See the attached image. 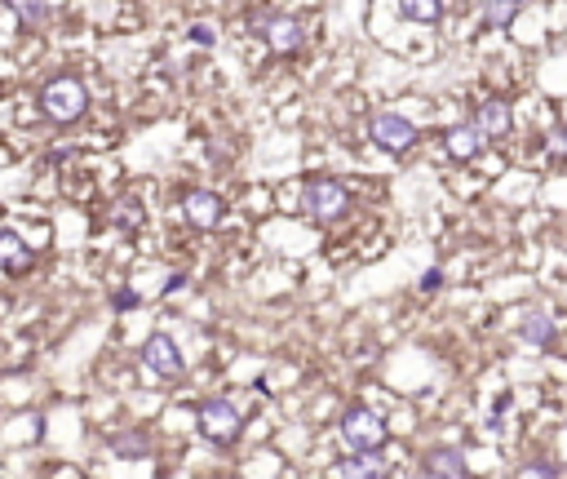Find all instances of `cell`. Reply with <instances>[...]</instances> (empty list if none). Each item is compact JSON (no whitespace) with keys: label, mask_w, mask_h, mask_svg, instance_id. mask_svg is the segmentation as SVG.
Instances as JSON below:
<instances>
[{"label":"cell","mask_w":567,"mask_h":479,"mask_svg":"<svg viewBox=\"0 0 567 479\" xmlns=\"http://www.w3.org/2000/svg\"><path fill=\"white\" fill-rule=\"evenodd\" d=\"M85 107H89V94H85V85H80L76 76H58V80H49V85L40 89V112L54 120V124L80 120Z\"/></svg>","instance_id":"6da1fadb"},{"label":"cell","mask_w":567,"mask_h":479,"mask_svg":"<svg viewBox=\"0 0 567 479\" xmlns=\"http://www.w3.org/2000/svg\"><path fill=\"white\" fill-rule=\"evenodd\" d=\"M302 209L320 223H338L341 214L350 209V187L338 178H306L302 187Z\"/></svg>","instance_id":"7a4b0ae2"},{"label":"cell","mask_w":567,"mask_h":479,"mask_svg":"<svg viewBox=\"0 0 567 479\" xmlns=\"http://www.w3.org/2000/svg\"><path fill=\"white\" fill-rule=\"evenodd\" d=\"M341 440L354 449V453H381L386 449V422L368 408H350L341 417Z\"/></svg>","instance_id":"3957f363"},{"label":"cell","mask_w":567,"mask_h":479,"mask_svg":"<svg viewBox=\"0 0 567 479\" xmlns=\"http://www.w3.org/2000/svg\"><path fill=\"white\" fill-rule=\"evenodd\" d=\"M239 408L230 399H204L200 404V435L209 444H235L239 440Z\"/></svg>","instance_id":"277c9868"},{"label":"cell","mask_w":567,"mask_h":479,"mask_svg":"<svg viewBox=\"0 0 567 479\" xmlns=\"http://www.w3.org/2000/svg\"><path fill=\"white\" fill-rule=\"evenodd\" d=\"M368 138H372L381 151L404 155V151L417 142V124L408 116H399V112H381V116H372V124H368Z\"/></svg>","instance_id":"5b68a950"},{"label":"cell","mask_w":567,"mask_h":479,"mask_svg":"<svg viewBox=\"0 0 567 479\" xmlns=\"http://www.w3.org/2000/svg\"><path fill=\"white\" fill-rule=\"evenodd\" d=\"M142 364L151 368V373H160V377H178L187 364H182V351H178V342L169 338V333H155V338H146V347H142Z\"/></svg>","instance_id":"8992f818"},{"label":"cell","mask_w":567,"mask_h":479,"mask_svg":"<svg viewBox=\"0 0 567 479\" xmlns=\"http://www.w3.org/2000/svg\"><path fill=\"white\" fill-rule=\"evenodd\" d=\"M510 120H514V116H510V103L488 98V103L474 112V120H470V124L479 129V138H483V142H492V138H505V133H510Z\"/></svg>","instance_id":"52a82bcc"},{"label":"cell","mask_w":567,"mask_h":479,"mask_svg":"<svg viewBox=\"0 0 567 479\" xmlns=\"http://www.w3.org/2000/svg\"><path fill=\"white\" fill-rule=\"evenodd\" d=\"M187 223L200 227V231H213L222 223V200L213 191H191L187 196Z\"/></svg>","instance_id":"ba28073f"},{"label":"cell","mask_w":567,"mask_h":479,"mask_svg":"<svg viewBox=\"0 0 567 479\" xmlns=\"http://www.w3.org/2000/svg\"><path fill=\"white\" fill-rule=\"evenodd\" d=\"M421 471L435 479H465L470 475V466H465V458H461V449H430L426 453V462H421Z\"/></svg>","instance_id":"9c48e42d"},{"label":"cell","mask_w":567,"mask_h":479,"mask_svg":"<svg viewBox=\"0 0 567 479\" xmlns=\"http://www.w3.org/2000/svg\"><path fill=\"white\" fill-rule=\"evenodd\" d=\"M262 36H266V45L275 54H297L302 49V22L297 18H271Z\"/></svg>","instance_id":"30bf717a"},{"label":"cell","mask_w":567,"mask_h":479,"mask_svg":"<svg viewBox=\"0 0 567 479\" xmlns=\"http://www.w3.org/2000/svg\"><path fill=\"white\" fill-rule=\"evenodd\" d=\"M0 266L4 271H31L36 266V253H31V244L18 236V231H0Z\"/></svg>","instance_id":"8fae6325"},{"label":"cell","mask_w":567,"mask_h":479,"mask_svg":"<svg viewBox=\"0 0 567 479\" xmlns=\"http://www.w3.org/2000/svg\"><path fill=\"white\" fill-rule=\"evenodd\" d=\"M444 147H448V155H453V160L470 164V160L483 151V138H479V129H474V124H456L453 133L444 138Z\"/></svg>","instance_id":"7c38bea8"},{"label":"cell","mask_w":567,"mask_h":479,"mask_svg":"<svg viewBox=\"0 0 567 479\" xmlns=\"http://www.w3.org/2000/svg\"><path fill=\"white\" fill-rule=\"evenodd\" d=\"M519 338L532 342V347H550V342H554V320H550L546 311H532V315H523Z\"/></svg>","instance_id":"4fadbf2b"},{"label":"cell","mask_w":567,"mask_h":479,"mask_svg":"<svg viewBox=\"0 0 567 479\" xmlns=\"http://www.w3.org/2000/svg\"><path fill=\"white\" fill-rule=\"evenodd\" d=\"M399 13H404L408 22H426V27H435V22L444 18V0H399Z\"/></svg>","instance_id":"5bb4252c"},{"label":"cell","mask_w":567,"mask_h":479,"mask_svg":"<svg viewBox=\"0 0 567 479\" xmlns=\"http://www.w3.org/2000/svg\"><path fill=\"white\" fill-rule=\"evenodd\" d=\"M514 18H519V0H488V4H483V22H488L492 31L514 27Z\"/></svg>","instance_id":"9a60e30c"},{"label":"cell","mask_w":567,"mask_h":479,"mask_svg":"<svg viewBox=\"0 0 567 479\" xmlns=\"http://www.w3.org/2000/svg\"><path fill=\"white\" fill-rule=\"evenodd\" d=\"M368 458H372V453H354V458H350V462H341L338 466V475H354V479H381L386 475V466H372V462H368Z\"/></svg>","instance_id":"2e32d148"},{"label":"cell","mask_w":567,"mask_h":479,"mask_svg":"<svg viewBox=\"0 0 567 479\" xmlns=\"http://www.w3.org/2000/svg\"><path fill=\"white\" fill-rule=\"evenodd\" d=\"M9 9L27 22V27H40L49 18V0H9Z\"/></svg>","instance_id":"e0dca14e"},{"label":"cell","mask_w":567,"mask_h":479,"mask_svg":"<svg viewBox=\"0 0 567 479\" xmlns=\"http://www.w3.org/2000/svg\"><path fill=\"white\" fill-rule=\"evenodd\" d=\"M112 449L124 458H146V435H120V440H112Z\"/></svg>","instance_id":"ac0fdd59"},{"label":"cell","mask_w":567,"mask_h":479,"mask_svg":"<svg viewBox=\"0 0 567 479\" xmlns=\"http://www.w3.org/2000/svg\"><path fill=\"white\" fill-rule=\"evenodd\" d=\"M439 284H444V266H430V271L417 280V289H421V293H435Z\"/></svg>","instance_id":"d6986e66"},{"label":"cell","mask_w":567,"mask_h":479,"mask_svg":"<svg viewBox=\"0 0 567 479\" xmlns=\"http://www.w3.org/2000/svg\"><path fill=\"white\" fill-rule=\"evenodd\" d=\"M191 40L209 49V45H218V31H213V27H204V22H196V27H191Z\"/></svg>","instance_id":"ffe728a7"},{"label":"cell","mask_w":567,"mask_h":479,"mask_svg":"<svg viewBox=\"0 0 567 479\" xmlns=\"http://www.w3.org/2000/svg\"><path fill=\"white\" fill-rule=\"evenodd\" d=\"M138 302H142V298H138L133 289H120V293H112V307H115V311H129V307H138Z\"/></svg>","instance_id":"44dd1931"},{"label":"cell","mask_w":567,"mask_h":479,"mask_svg":"<svg viewBox=\"0 0 567 479\" xmlns=\"http://www.w3.org/2000/svg\"><path fill=\"white\" fill-rule=\"evenodd\" d=\"M523 475H559V466H546V462H537V466H523Z\"/></svg>","instance_id":"7402d4cb"},{"label":"cell","mask_w":567,"mask_h":479,"mask_svg":"<svg viewBox=\"0 0 567 479\" xmlns=\"http://www.w3.org/2000/svg\"><path fill=\"white\" fill-rule=\"evenodd\" d=\"M519 4H523V0H519Z\"/></svg>","instance_id":"603a6c76"}]
</instances>
